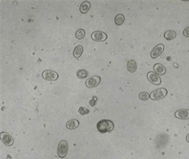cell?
Here are the masks:
<instances>
[{
	"instance_id": "obj_10",
	"label": "cell",
	"mask_w": 189,
	"mask_h": 159,
	"mask_svg": "<svg viewBox=\"0 0 189 159\" xmlns=\"http://www.w3.org/2000/svg\"><path fill=\"white\" fill-rule=\"evenodd\" d=\"M174 116L178 119H189V109H179L177 111H175Z\"/></svg>"
},
{
	"instance_id": "obj_9",
	"label": "cell",
	"mask_w": 189,
	"mask_h": 159,
	"mask_svg": "<svg viewBox=\"0 0 189 159\" xmlns=\"http://www.w3.org/2000/svg\"><path fill=\"white\" fill-rule=\"evenodd\" d=\"M164 49H165V46H164V44H160L156 45L155 48H153V50L150 53V57H151V58H156L158 57L159 56H160L162 54V53L164 51Z\"/></svg>"
},
{
	"instance_id": "obj_23",
	"label": "cell",
	"mask_w": 189,
	"mask_h": 159,
	"mask_svg": "<svg viewBox=\"0 0 189 159\" xmlns=\"http://www.w3.org/2000/svg\"><path fill=\"white\" fill-rule=\"evenodd\" d=\"M183 35L186 36V37H189V27H187L183 31Z\"/></svg>"
},
{
	"instance_id": "obj_1",
	"label": "cell",
	"mask_w": 189,
	"mask_h": 159,
	"mask_svg": "<svg viewBox=\"0 0 189 159\" xmlns=\"http://www.w3.org/2000/svg\"><path fill=\"white\" fill-rule=\"evenodd\" d=\"M97 130L98 131L102 134H105L107 132H111L114 129V124L112 121L107 119H104L100 121L97 123Z\"/></svg>"
},
{
	"instance_id": "obj_17",
	"label": "cell",
	"mask_w": 189,
	"mask_h": 159,
	"mask_svg": "<svg viewBox=\"0 0 189 159\" xmlns=\"http://www.w3.org/2000/svg\"><path fill=\"white\" fill-rule=\"evenodd\" d=\"M125 21V17L123 15H122V14H118V15H117L115 16V19H114V22H115V24L117 26H121V25L123 24V22H124Z\"/></svg>"
},
{
	"instance_id": "obj_12",
	"label": "cell",
	"mask_w": 189,
	"mask_h": 159,
	"mask_svg": "<svg viewBox=\"0 0 189 159\" xmlns=\"http://www.w3.org/2000/svg\"><path fill=\"white\" fill-rule=\"evenodd\" d=\"M78 126H79V121L76 119L69 120L66 124V127L68 130H74V129L78 127Z\"/></svg>"
},
{
	"instance_id": "obj_21",
	"label": "cell",
	"mask_w": 189,
	"mask_h": 159,
	"mask_svg": "<svg viewBox=\"0 0 189 159\" xmlns=\"http://www.w3.org/2000/svg\"><path fill=\"white\" fill-rule=\"evenodd\" d=\"M89 112H90L89 109L86 108V107H80L79 109H78V113L81 114V115H86V114H88Z\"/></svg>"
},
{
	"instance_id": "obj_3",
	"label": "cell",
	"mask_w": 189,
	"mask_h": 159,
	"mask_svg": "<svg viewBox=\"0 0 189 159\" xmlns=\"http://www.w3.org/2000/svg\"><path fill=\"white\" fill-rule=\"evenodd\" d=\"M68 144L66 140H61L58 145V156L60 158H63L68 153Z\"/></svg>"
},
{
	"instance_id": "obj_5",
	"label": "cell",
	"mask_w": 189,
	"mask_h": 159,
	"mask_svg": "<svg viewBox=\"0 0 189 159\" xmlns=\"http://www.w3.org/2000/svg\"><path fill=\"white\" fill-rule=\"evenodd\" d=\"M101 79L100 76H93L86 80V85L88 88L92 89V88L96 87L97 85L101 83Z\"/></svg>"
},
{
	"instance_id": "obj_8",
	"label": "cell",
	"mask_w": 189,
	"mask_h": 159,
	"mask_svg": "<svg viewBox=\"0 0 189 159\" xmlns=\"http://www.w3.org/2000/svg\"><path fill=\"white\" fill-rule=\"evenodd\" d=\"M147 78L149 80V81L150 83L154 84H156L159 85L161 84V79L160 77L159 76L158 74H156L155 72H150L147 74Z\"/></svg>"
},
{
	"instance_id": "obj_16",
	"label": "cell",
	"mask_w": 189,
	"mask_h": 159,
	"mask_svg": "<svg viewBox=\"0 0 189 159\" xmlns=\"http://www.w3.org/2000/svg\"><path fill=\"white\" fill-rule=\"evenodd\" d=\"M176 35H177V34L174 31H167L165 33V35H164L165 39L168 40H172L173 39H175Z\"/></svg>"
},
{
	"instance_id": "obj_18",
	"label": "cell",
	"mask_w": 189,
	"mask_h": 159,
	"mask_svg": "<svg viewBox=\"0 0 189 159\" xmlns=\"http://www.w3.org/2000/svg\"><path fill=\"white\" fill-rule=\"evenodd\" d=\"M88 76V72H86L84 69H80L76 72V76L80 79H84L86 76Z\"/></svg>"
},
{
	"instance_id": "obj_11",
	"label": "cell",
	"mask_w": 189,
	"mask_h": 159,
	"mask_svg": "<svg viewBox=\"0 0 189 159\" xmlns=\"http://www.w3.org/2000/svg\"><path fill=\"white\" fill-rule=\"evenodd\" d=\"M154 70L158 75H165L166 72V68L160 63H156L154 65Z\"/></svg>"
},
{
	"instance_id": "obj_4",
	"label": "cell",
	"mask_w": 189,
	"mask_h": 159,
	"mask_svg": "<svg viewBox=\"0 0 189 159\" xmlns=\"http://www.w3.org/2000/svg\"><path fill=\"white\" fill-rule=\"evenodd\" d=\"M42 76L44 80H46L48 81H55L58 78V74L54 71L46 70L42 73Z\"/></svg>"
},
{
	"instance_id": "obj_14",
	"label": "cell",
	"mask_w": 189,
	"mask_h": 159,
	"mask_svg": "<svg viewBox=\"0 0 189 159\" xmlns=\"http://www.w3.org/2000/svg\"><path fill=\"white\" fill-rule=\"evenodd\" d=\"M91 8V3L88 1H84L80 6V12L81 13H86Z\"/></svg>"
},
{
	"instance_id": "obj_13",
	"label": "cell",
	"mask_w": 189,
	"mask_h": 159,
	"mask_svg": "<svg viewBox=\"0 0 189 159\" xmlns=\"http://www.w3.org/2000/svg\"><path fill=\"white\" fill-rule=\"evenodd\" d=\"M127 68H128V71L131 73H133L137 71V62L134 61V60H130L128 64H127Z\"/></svg>"
},
{
	"instance_id": "obj_24",
	"label": "cell",
	"mask_w": 189,
	"mask_h": 159,
	"mask_svg": "<svg viewBox=\"0 0 189 159\" xmlns=\"http://www.w3.org/2000/svg\"><path fill=\"white\" fill-rule=\"evenodd\" d=\"M186 140H187V141L189 143V134L187 135V137H186Z\"/></svg>"
},
{
	"instance_id": "obj_19",
	"label": "cell",
	"mask_w": 189,
	"mask_h": 159,
	"mask_svg": "<svg viewBox=\"0 0 189 159\" xmlns=\"http://www.w3.org/2000/svg\"><path fill=\"white\" fill-rule=\"evenodd\" d=\"M86 35V32L83 29H79L76 32V37L78 40H81L83 39Z\"/></svg>"
},
{
	"instance_id": "obj_2",
	"label": "cell",
	"mask_w": 189,
	"mask_h": 159,
	"mask_svg": "<svg viewBox=\"0 0 189 159\" xmlns=\"http://www.w3.org/2000/svg\"><path fill=\"white\" fill-rule=\"evenodd\" d=\"M168 94V91L165 88H160L155 89L150 94V98L154 101H157V100L162 99L163 98H165V96Z\"/></svg>"
},
{
	"instance_id": "obj_6",
	"label": "cell",
	"mask_w": 189,
	"mask_h": 159,
	"mask_svg": "<svg viewBox=\"0 0 189 159\" xmlns=\"http://www.w3.org/2000/svg\"><path fill=\"white\" fill-rule=\"evenodd\" d=\"M108 36L103 31H95L91 34V39L96 42H104L107 40Z\"/></svg>"
},
{
	"instance_id": "obj_22",
	"label": "cell",
	"mask_w": 189,
	"mask_h": 159,
	"mask_svg": "<svg viewBox=\"0 0 189 159\" xmlns=\"http://www.w3.org/2000/svg\"><path fill=\"white\" fill-rule=\"evenodd\" d=\"M97 100H98V99H97L96 96H93L92 99L89 102V104H90L91 107H95V106H96V104Z\"/></svg>"
},
{
	"instance_id": "obj_15",
	"label": "cell",
	"mask_w": 189,
	"mask_h": 159,
	"mask_svg": "<svg viewBox=\"0 0 189 159\" xmlns=\"http://www.w3.org/2000/svg\"><path fill=\"white\" fill-rule=\"evenodd\" d=\"M83 53V47L81 45H77L76 48H74V51H73V55L75 57L78 58L80 57L82 55Z\"/></svg>"
},
{
	"instance_id": "obj_20",
	"label": "cell",
	"mask_w": 189,
	"mask_h": 159,
	"mask_svg": "<svg viewBox=\"0 0 189 159\" xmlns=\"http://www.w3.org/2000/svg\"><path fill=\"white\" fill-rule=\"evenodd\" d=\"M139 98H140V99L145 101V100H148L150 99V94L146 92H142L139 94Z\"/></svg>"
},
{
	"instance_id": "obj_7",
	"label": "cell",
	"mask_w": 189,
	"mask_h": 159,
	"mask_svg": "<svg viewBox=\"0 0 189 159\" xmlns=\"http://www.w3.org/2000/svg\"><path fill=\"white\" fill-rule=\"evenodd\" d=\"M1 140L7 146H12L14 143V139L12 137V135H10L6 132L1 133Z\"/></svg>"
}]
</instances>
